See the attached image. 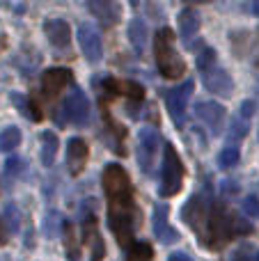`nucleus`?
I'll return each instance as SVG.
<instances>
[{"mask_svg":"<svg viewBox=\"0 0 259 261\" xmlns=\"http://www.w3.org/2000/svg\"><path fill=\"white\" fill-rule=\"evenodd\" d=\"M182 216H184V220L188 222V227H191L195 234L202 236V243H204V225H209V208H206V199L200 197V195H193V197L188 199V204L184 206Z\"/></svg>","mask_w":259,"mask_h":261,"instance_id":"obj_7","label":"nucleus"},{"mask_svg":"<svg viewBox=\"0 0 259 261\" xmlns=\"http://www.w3.org/2000/svg\"><path fill=\"white\" fill-rule=\"evenodd\" d=\"M55 153H58V135L46 130V133H41V163L50 167L55 161Z\"/></svg>","mask_w":259,"mask_h":261,"instance_id":"obj_21","label":"nucleus"},{"mask_svg":"<svg viewBox=\"0 0 259 261\" xmlns=\"http://www.w3.org/2000/svg\"><path fill=\"white\" fill-rule=\"evenodd\" d=\"M248 128H250V122L237 115V117L232 119V124H229V128H227V140L229 142H241V140L248 135Z\"/></svg>","mask_w":259,"mask_h":261,"instance_id":"obj_23","label":"nucleus"},{"mask_svg":"<svg viewBox=\"0 0 259 261\" xmlns=\"http://www.w3.org/2000/svg\"><path fill=\"white\" fill-rule=\"evenodd\" d=\"M76 37H78V44H81L83 55H85L90 62H99V60L103 58V44H101V37H99V32H96L94 25L83 23V25L78 28Z\"/></svg>","mask_w":259,"mask_h":261,"instance_id":"obj_9","label":"nucleus"},{"mask_svg":"<svg viewBox=\"0 0 259 261\" xmlns=\"http://www.w3.org/2000/svg\"><path fill=\"white\" fill-rule=\"evenodd\" d=\"M161 147V135L156 128L147 126L140 130L138 135V163H140V170L145 174H151L156 165V153Z\"/></svg>","mask_w":259,"mask_h":261,"instance_id":"obj_5","label":"nucleus"},{"mask_svg":"<svg viewBox=\"0 0 259 261\" xmlns=\"http://www.w3.org/2000/svg\"><path fill=\"white\" fill-rule=\"evenodd\" d=\"M87 7H90V12L94 14L103 25H113V23H117L119 14H122V9H119L117 3H101V0H94V3H87Z\"/></svg>","mask_w":259,"mask_h":261,"instance_id":"obj_18","label":"nucleus"},{"mask_svg":"<svg viewBox=\"0 0 259 261\" xmlns=\"http://www.w3.org/2000/svg\"><path fill=\"white\" fill-rule=\"evenodd\" d=\"M83 236H85V241L92 245V261H103L106 243L99 234V225H96L94 216H87L85 220H83Z\"/></svg>","mask_w":259,"mask_h":261,"instance_id":"obj_15","label":"nucleus"},{"mask_svg":"<svg viewBox=\"0 0 259 261\" xmlns=\"http://www.w3.org/2000/svg\"><path fill=\"white\" fill-rule=\"evenodd\" d=\"M241 208H243V213H246L248 218H259V197L248 195V197L241 202Z\"/></svg>","mask_w":259,"mask_h":261,"instance_id":"obj_29","label":"nucleus"},{"mask_svg":"<svg viewBox=\"0 0 259 261\" xmlns=\"http://www.w3.org/2000/svg\"><path fill=\"white\" fill-rule=\"evenodd\" d=\"M9 234H12V229H9L7 220H5L3 216H0V245H5L9 241Z\"/></svg>","mask_w":259,"mask_h":261,"instance_id":"obj_32","label":"nucleus"},{"mask_svg":"<svg viewBox=\"0 0 259 261\" xmlns=\"http://www.w3.org/2000/svg\"><path fill=\"white\" fill-rule=\"evenodd\" d=\"M257 261H259V254H257Z\"/></svg>","mask_w":259,"mask_h":261,"instance_id":"obj_37","label":"nucleus"},{"mask_svg":"<svg viewBox=\"0 0 259 261\" xmlns=\"http://www.w3.org/2000/svg\"><path fill=\"white\" fill-rule=\"evenodd\" d=\"M154 259V250L149 243H133L128 250L126 261H151Z\"/></svg>","mask_w":259,"mask_h":261,"instance_id":"obj_25","label":"nucleus"},{"mask_svg":"<svg viewBox=\"0 0 259 261\" xmlns=\"http://www.w3.org/2000/svg\"><path fill=\"white\" fill-rule=\"evenodd\" d=\"M87 156H90V147L83 138H71L67 144V165H69V172L73 176L81 174L85 170V163H87Z\"/></svg>","mask_w":259,"mask_h":261,"instance_id":"obj_14","label":"nucleus"},{"mask_svg":"<svg viewBox=\"0 0 259 261\" xmlns=\"http://www.w3.org/2000/svg\"><path fill=\"white\" fill-rule=\"evenodd\" d=\"M106 90L113 92L119 96H128L133 101H142L145 99V87L136 81H124V78H108L106 81Z\"/></svg>","mask_w":259,"mask_h":261,"instance_id":"obj_17","label":"nucleus"},{"mask_svg":"<svg viewBox=\"0 0 259 261\" xmlns=\"http://www.w3.org/2000/svg\"><path fill=\"white\" fill-rule=\"evenodd\" d=\"M147 25L142 18H131V23H128V41H131L133 50H136L138 55H145V48H147Z\"/></svg>","mask_w":259,"mask_h":261,"instance_id":"obj_20","label":"nucleus"},{"mask_svg":"<svg viewBox=\"0 0 259 261\" xmlns=\"http://www.w3.org/2000/svg\"><path fill=\"white\" fill-rule=\"evenodd\" d=\"M3 218L7 220V225H9V229H12V234L21 229V213H18V208L14 206V204H7V208H5V213H3Z\"/></svg>","mask_w":259,"mask_h":261,"instance_id":"obj_27","label":"nucleus"},{"mask_svg":"<svg viewBox=\"0 0 259 261\" xmlns=\"http://www.w3.org/2000/svg\"><path fill=\"white\" fill-rule=\"evenodd\" d=\"M234 261H257V257H250L248 252H237L234 254Z\"/></svg>","mask_w":259,"mask_h":261,"instance_id":"obj_35","label":"nucleus"},{"mask_svg":"<svg viewBox=\"0 0 259 261\" xmlns=\"http://www.w3.org/2000/svg\"><path fill=\"white\" fill-rule=\"evenodd\" d=\"M195 117L211 130V135H220L225 128V108L216 101H200L195 106Z\"/></svg>","mask_w":259,"mask_h":261,"instance_id":"obj_8","label":"nucleus"},{"mask_svg":"<svg viewBox=\"0 0 259 261\" xmlns=\"http://www.w3.org/2000/svg\"><path fill=\"white\" fill-rule=\"evenodd\" d=\"M184 184V165L177 149L172 144H165L163 151V181H161V197H174L182 190Z\"/></svg>","mask_w":259,"mask_h":261,"instance_id":"obj_3","label":"nucleus"},{"mask_svg":"<svg viewBox=\"0 0 259 261\" xmlns=\"http://www.w3.org/2000/svg\"><path fill=\"white\" fill-rule=\"evenodd\" d=\"M193 87H195V83L188 78L186 83H182V85H177V87H172V90L165 92L168 115L172 117V122L177 124V126H182L184 124V117H186V106H188V101H191V96H193Z\"/></svg>","mask_w":259,"mask_h":261,"instance_id":"obj_6","label":"nucleus"},{"mask_svg":"<svg viewBox=\"0 0 259 261\" xmlns=\"http://www.w3.org/2000/svg\"><path fill=\"white\" fill-rule=\"evenodd\" d=\"M62 231H64V250H67V259L78 261V257H81V248H78V241H76V229H73L71 222H64Z\"/></svg>","mask_w":259,"mask_h":261,"instance_id":"obj_22","label":"nucleus"},{"mask_svg":"<svg viewBox=\"0 0 259 261\" xmlns=\"http://www.w3.org/2000/svg\"><path fill=\"white\" fill-rule=\"evenodd\" d=\"M216 67V50L214 48H202V53L197 55V69L206 71V69Z\"/></svg>","mask_w":259,"mask_h":261,"instance_id":"obj_28","label":"nucleus"},{"mask_svg":"<svg viewBox=\"0 0 259 261\" xmlns=\"http://www.w3.org/2000/svg\"><path fill=\"white\" fill-rule=\"evenodd\" d=\"M252 12L259 14V0H255V3H252Z\"/></svg>","mask_w":259,"mask_h":261,"instance_id":"obj_36","label":"nucleus"},{"mask_svg":"<svg viewBox=\"0 0 259 261\" xmlns=\"http://www.w3.org/2000/svg\"><path fill=\"white\" fill-rule=\"evenodd\" d=\"M252 115H255V101H243L241 110H239V117H243V119H248V122H250Z\"/></svg>","mask_w":259,"mask_h":261,"instance_id":"obj_31","label":"nucleus"},{"mask_svg":"<svg viewBox=\"0 0 259 261\" xmlns=\"http://www.w3.org/2000/svg\"><path fill=\"white\" fill-rule=\"evenodd\" d=\"M103 190L108 197V225L117 236L119 245H128L136 227V204H133V188L126 170L117 163L103 170Z\"/></svg>","mask_w":259,"mask_h":261,"instance_id":"obj_1","label":"nucleus"},{"mask_svg":"<svg viewBox=\"0 0 259 261\" xmlns=\"http://www.w3.org/2000/svg\"><path fill=\"white\" fill-rule=\"evenodd\" d=\"M44 35L48 37V41L55 48H67L71 44V28L62 18H53V21L44 23Z\"/></svg>","mask_w":259,"mask_h":261,"instance_id":"obj_16","label":"nucleus"},{"mask_svg":"<svg viewBox=\"0 0 259 261\" xmlns=\"http://www.w3.org/2000/svg\"><path fill=\"white\" fill-rule=\"evenodd\" d=\"M200 25H202V21H200V14H197V9L186 7L182 14H179V32H182L184 41H191L193 37L197 35Z\"/></svg>","mask_w":259,"mask_h":261,"instance_id":"obj_19","label":"nucleus"},{"mask_svg":"<svg viewBox=\"0 0 259 261\" xmlns=\"http://www.w3.org/2000/svg\"><path fill=\"white\" fill-rule=\"evenodd\" d=\"M223 193L225 195H237L239 186H234V181H223Z\"/></svg>","mask_w":259,"mask_h":261,"instance_id":"obj_33","label":"nucleus"},{"mask_svg":"<svg viewBox=\"0 0 259 261\" xmlns=\"http://www.w3.org/2000/svg\"><path fill=\"white\" fill-rule=\"evenodd\" d=\"M232 213L223 206V204H216L209 213V239L206 243L211 248H223L229 239H232Z\"/></svg>","mask_w":259,"mask_h":261,"instance_id":"obj_4","label":"nucleus"},{"mask_svg":"<svg viewBox=\"0 0 259 261\" xmlns=\"http://www.w3.org/2000/svg\"><path fill=\"white\" fill-rule=\"evenodd\" d=\"M73 76L69 69H46L44 76H41V92H44L48 99H55L60 92L67 85H71Z\"/></svg>","mask_w":259,"mask_h":261,"instance_id":"obj_12","label":"nucleus"},{"mask_svg":"<svg viewBox=\"0 0 259 261\" xmlns=\"http://www.w3.org/2000/svg\"><path fill=\"white\" fill-rule=\"evenodd\" d=\"M90 101H87L85 92L83 90H73L71 94L67 96V101H64V115H67L69 122L73 124H85L87 119H90Z\"/></svg>","mask_w":259,"mask_h":261,"instance_id":"obj_11","label":"nucleus"},{"mask_svg":"<svg viewBox=\"0 0 259 261\" xmlns=\"http://www.w3.org/2000/svg\"><path fill=\"white\" fill-rule=\"evenodd\" d=\"M18 144H21V130L16 126H7L0 133V149H3V151H12Z\"/></svg>","mask_w":259,"mask_h":261,"instance_id":"obj_24","label":"nucleus"},{"mask_svg":"<svg viewBox=\"0 0 259 261\" xmlns=\"http://www.w3.org/2000/svg\"><path fill=\"white\" fill-rule=\"evenodd\" d=\"M154 58L161 76L165 78H179L186 73V62L177 53L174 46V32L170 28H161L154 37Z\"/></svg>","mask_w":259,"mask_h":261,"instance_id":"obj_2","label":"nucleus"},{"mask_svg":"<svg viewBox=\"0 0 259 261\" xmlns=\"http://www.w3.org/2000/svg\"><path fill=\"white\" fill-rule=\"evenodd\" d=\"M168 261H193V259L188 257L186 252H172V254L168 257Z\"/></svg>","mask_w":259,"mask_h":261,"instance_id":"obj_34","label":"nucleus"},{"mask_svg":"<svg viewBox=\"0 0 259 261\" xmlns=\"http://www.w3.org/2000/svg\"><path fill=\"white\" fill-rule=\"evenodd\" d=\"M202 83H204V87L211 94L232 96V92H234L232 76L220 67H211V69H206V71H202Z\"/></svg>","mask_w":259,"mask_h":261,"instance_id":"obj_10","label":"nucleus"},{"mask_svg":"<svg viewBox=\"0 0 259 261\" xmlns=\"http://www.w3.org/2000/svg\"><path fill=\"white\" fill-rule=\"evenodd\" d=\"M218 163L223 170H229V167H234L239 163V149L234 147V144H229V147H225L223 151H220L218 156Z\"/></svg>","mask_w":259,"mask_h":261,"instance_id":"obj_26","label":"nucleus"},{"mask_svg":"<svg viewBox=\"0 0 259 261\" xmlns=\"http://www.w3.org/2000/svg\"><path fill=\"white\" fill-rule=\"evenodd\" d=\"M170 208L165 204H156L154 208V234L156 239H161V243H177L179 241V231L170 227Z\"/></svg>","mask_w":259,"mask_h":261,"instance_id":"obj_13","label":"nucleus"},{"mask_svg":"<svg viewBox=\"0 0 259 261\" xmlns=\"http://www.w3.org/2000/svg\"><path fill=\"white\" fill-rule=\"evenodd\" d=\"M21 170H23L21 158H9V161L5 163V174H9V176H18L21 174Z\"/></svg>","mask_w":259,"mask_h":261,"instance_id":"obj_30","label":"nucleus"}]
</instances>
